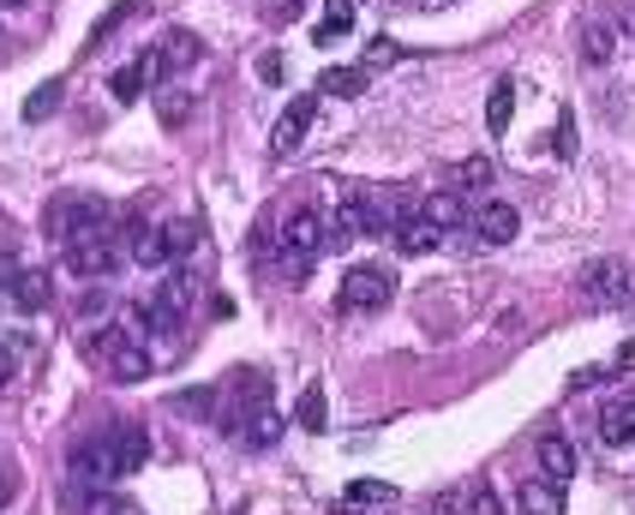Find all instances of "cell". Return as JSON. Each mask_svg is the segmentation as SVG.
<instances>
[{
	"label": "cell",
	"instance_id": "7a4b0ae2",
	"mask_svg": "<svg viewBox=\"0 0 635 515\" xmlns=\"http://www.w3.org/2000/svg\"><path fill=\"white\" fill-rule=\"evenodd\" d=\"M324 253V216L306 204V210H294L288 223H283V270L300 282L306 270H313V258Z\"/></svg>",
	"mask_w": 635,
	"mask_h": 515
},
{
	"label": "cell",
	"instance_id": "4fadbf2b",
	"mask_svg": "<svg viewBox=\"0 0 635 515\" xmlns=\"http://www.w3.org/2000/svg\"><path fill=\"white\" fill-rule=\"evenodd\" d=\"M151 79H156V54H139V61H126V66L109 79V96H114V102H139L144 91H151Z\"/></svg>",
	"mask_w": 635,
	"mask_h": 515
},
{
	"label": "cell",
	"instance_id": "1f68e13d",
	"mask_svg": "<svg viewBox=\"0 0 635 515\" xmlns=\"http://www.w3.org/2000/svg\"><path fill=\"white\" fill-rule=\"evenodd\" d=\"M468 509H474V515H504V504H498V492H492V485H480V492H474V504H468Z\"/></svg>",
	"mask_w": 635,
	"mask_h": 515
},
{
	"label": "cell",
	"instance_id": "ffe728a7",
	"mask_svg": "<svg viewBox=\"0 0 635 515\" xmlns=\"http://www.w3.org/2000/svg\"><path fill=\"white\" fill-rule=\"evenodd\" d=\"M600 437H605V444H617V450H629V444H635V402H617V408H605V420H600Z\"/></svg>",
	"mask_w": 635,
	"mask_h": 515
},
{
	"label": "cell",
	"instance_id": "8d00e7d4",
	"mask_svg": "<svg viewBox=\"0 0 635 515\" xmlns=\"http://www.w3.org/2000/svg\"><path fill=\"white\" fill-rule=\"evenodd\" d=\"M12 492H19V474H12V467H0V509L12 504Z\"/></svg>",
	"mask_w": 635,
	"mask_h": 515
},
{
	"label": "cell",
	"instance_id": "e0dca14e",
	"mask_svg": "<svg viewBox=\"0 0 635 515\" xmlns=\"http://www.w3.org/2000/svg\"><path fill=\"white\" fill-rule=\"evenodd\" d=\"M540 467H545V480H570L575 474V450H570L564 432H545L540 437Z\"/></svg>",
	"mask_w": 635,
	"mask_h": 515
},
{
	"label": "cell",
	"instance_id": "d6986e66",
	"mask_svg": "<svg viewBox=\"0 0 635 515\" xmlns=\"http://www.w3.org/2000/svg\"><path fill=\"white\" fill-rule=\"evenodd\" d=\"M246 432V450H270L276 437H283V420H276V408H253V414L240 420Z\"/></svg>",
	"mask_w": 635,
	"mask_h": 515
},
{
	"label": "cell",
	"instance_id": "cb8c5ba5",
	"mask_svg": "<svg viewBox=\"0 0 635 515\" xmlns=\"http://www.w3.org/2000/svg\"><path fill=\"white\" fill-rule=\"evenodd\" d=\"M510 114H515V84H510V79H498V84H492V96H485V126L504 132V126H510Z\"/></svg>",
	"mask_w": 635,
	"mask_h": 515
},
{
	"label": "cell",
	"instance_id": "9c48e42d",
	"mask_svg": "<svg viewBox=\"0 0 635 515\" xmlns=\"http://www.w3.org/2000/svg\"><path fill=\"white\" fill-rule=\"evenodd\" d=\"M72 474L79 480H91V485H114L121 480V467H114V450H109V437H84L79 450H72Z\"/></svg>",
	"mask_w": 635,
	"mask_h": 515
},
{
	"label": "cell",
	"instance_id": "83f0119b",
	"mask_svg": "<svg viewBox=\"0 0 635 515\" xmlns=\"http://www.w3.org/2000/svg\"><path fill=\"white\" fill-rule=\"evenodd\" d=\"M132 12H144V0H121L114 12H102V19H96V31H91V49H102V42H109L114 31H121V24L132 19Z\"/></svg>",
	"mask_w": 635,
	"mask_h": 515
},
{
	"label": "cell",
	"instance_id": "5bb4252c",
	"mask_svg": "<svg viewBox=\"0 0 635 515\" xmlns=\"http://www.w3.org/2000/svg\"><path fill=\"white\" fill-rule=\"evenodd\" d=\"M624 282H629V276H624V264H617V258H594V264L582 270L587 300H617V293H624Z\"/></svg>",
	"mask_w": 635,
	"mask_h": 515
},
{
	"label": "cell",
	"instance_id": "30bf717a",
	"mask_svg": "<svg viewBox=\"0 0 635 515\" xmlns=\"http://www.w3.org/2000/svg\"><path fill=\"white\" fill-rule=\"evenodd\" d=\"M109 450H114V467H121V480L126 474H139L144 462H151V437H144V425H109Z\"/></svg>",
	"mask_w": 635,
	"mask_h": 515
},
{
	"label": "cell",
	"instance_id": "9a60e30c",
	"mask_svg": "<svg viewBox=\"0 0 635 515\" xmlns=\"http://www.w3.org/2000/svg\"><path fill=\"white\" fill-rule=\"evenodd\" d=\"M515 509L522 515H564V492H557V480H528V485H515Z\"/></svg>",
	"mask_w": 635,
	"mask_h": 515
},
{
	"label": "cell",
	"instance_id": "d4e9b609",
	"mask_svg": "<svg viewBox=\"0 0 635 515\" xmlns=\"http://www.w3.org/2000/svg\"><path fill=\"white\" fill-rule=\"evenodd\" d=\"M156 240H162V258H186L192 246H198V228H192V223H162Z\"/></svg>",
	"mask_w": 635,
	"mask_h": 515
},
{
	"label": "cell",
	"instance_id": "d6a6232c",
	"mask_svg": "<svg viewBox=\"0 0 635 515\" xmlns=\"http://www.w3.org/2000/svg\"><path fill=\"white\" fill-rule=\"evenodd\" d=\"M294 19H300V0H276L270 7V24H294Z\"/></svg>",
	"mask_w": 635,
	"mask_h": 515
},
{
	"label": "cell",
	"instance_id": "603a6c76",
	"mask_svg": "<svg viewBox=\"0 0 635 515\" xmlns=\"http://www.w3.org/2000/svg\"><path fill=\"white\" fill-rule=\"evenodd\" d=\"M216 402H223V384H204V390H186L174 395V414H192V420H211Z\"/></svg>",
	"mask_w": 635,
	"mask_h": 515
},
{
	"label": "cell",
	"instance_id": "3957f363",
	"mask_svg": "<svg viewBox=\"0 0 635 515\" xmlns=\"http://www.w3.org/2000/svg\"><path fill=\"white\" fill-rule=\"evenodd\" d=\"M126 264V240L121 234H79V240H66V270L72 276H114Z\"/></svg>",
	"mask_w": 635,
	"mask_h": 515
},
{
	"label": "cell",
	"instance_id": "ab89813d",
	"mask_svg": "<svg viewBox=\"0 0 635 515\" xmlns=\"http://www.w3.org/2000/svg\"><path fill=\"white\" fill-rule=\"evenodd\" d=\"M413 7H444V0H413Z\"/></svg>",
	"mask_w": 635,
	"mask_h": 515
},
{
	"label": "cell",
	"instance_id": "44dd1931",
	"mask_svg": "<svg viewBox=\"0 0 635 515\" xmlns=\"http://www.w3.org/2000/svg\"><path fill=\"white\" fill-rule=\"evenodd\" d=\"M354 31V0H330L318 19V49H330V42H342Z\"/></svg>",
	"mask_w": 635,
	"mask_h": 515
},
{
	"label": "cell",
	"instance_id": "d590c367",
	"mask_svg": "<svg viewBox=\"0 0 635 515\" xmlns=\"http://www.w3.org/2000/svg\"><path fill=\"white\" fill-rule=\"evenodd\" d=\"M12 372H19V354H12V348H0V390L12 384Z\"/></svg>",
	"mask_w": 635,
	"mask_h": 515
},
{
	"label": "cell",
	"instance_id": "f1b7e54d",
	"mask_svg": "<svg viewBox=\"0 0 635 515\" xmlns=\"http://www.w3.org/2000/svg\"><path fill=\"white\" fill-rule=\"evenodd\" d=\"M186 114H192V96L186 91H162L156 96V121L162 126H186Z\"/></svg>",
	"mask_w": 635,
	"mask_h": 515
},
{
	"label": "cell",
	"instance_id": "484cf974",
	"mask_svg": "<svg viewBox=\"0 0 635 515\" xmlns=\"http://www.w3.org/2000/svg\"><path fill=\"white\" fill-rule=\"evenodd\" d=\"M61 96H66V84H61V79L37 84V91H31V102H24V121H49V114L61 109Z\"/></svg>",
	"mask_w": 635,
	"mask_h": 515
},
{
	"label": "cell",
	"instance_id": "4316f807",
	"mask_svg": "<svg viewBox=\"0 0 635 515\" xmlns=\"http://www.w3.org/2000/svg\"><path fill=\"white\" fill-rule=\"evenodd\" d=\"M294 420H300V432H324V390L306 384L300 402H294Z\"/></svg>",
	"mask_w": 635,
	"mask_h": 515
},
{
	"label": "cell",
	"instance_id": "7c38bea8",
	"mask_svg": "<svg viewBox=\"0 0 635 515\" xmlns=\"http://www.w3.org/2000/svg\"><path fill=\"white\" fill-rule=\"evenodd\" d=\"M151 54H156V79H168V72L204 61V42L192 31H168V37H162V49H151Z\"/></svg>",
	"mask_w": 635,
	"mask_h": 515
},
{
	"label": "cell",
	"instance_id": "e575fe53",
	"mask_svg": "<svg viewBox=\"0 0 635 515\" xmlns=\"http://www.w3.org/2000/svg\"><path fill=\"white\" fill-rule=\"evenodd\" d=\"M258 79H264V84L283 79V54H264V61H258Z\"/></svg>",
	"mask_w": 635,
	"mask_h": 515
},
{
	"label": "cell",
	"instance_id": "f35d334b",
	"mask_svg": "<svg viewBox=\"0 0 635 515\" xmlns=\"http://www.w3.org/2000/svg\"><path fill=\"white\" fill-rule=\"evenodd\" d=\"M0 7H31V0H0Z\"/></svg>",
	"mask_w": 635,
	"mask_h": 515
},
{
	"label": "cell",
	"instance_id": "ac0fdd59",
	"mask_svg": "<svg viewBox=\"0 0 635 515\" xmlns=\"http://www.w3.org/2000/svg\"><path fill=\"white\" fill-rule=\"evenodd\" d=\"M12 306H19V312H42V306H49V276H42V270H19V276H12Z\"/></svg>",
	"mask_w": 635,
	"mask_h": 515
},
{
	"label": "cell",
	"instance_id": "2e32d148",
	"mask_svg": "<svg viewBox=\"0 0 635 515\" xmlns=\"http://www.w3.org/2000/svg\"><path fill=\"white\" fill-rule=\"evenodd\" d=\"M420 216H426V223H432L438 234H455V228L468 223V204H462V193H426Z\"/></svg>",
	"mask_w": 635,
	"mask_h": 515
},
{
	"label": "cell",
	"instance_id": "6da1fadb",
	"mask_svg": "<svg viewBox=\"0 0 635 515\" xmlns=\"http://www.w3.org/2000/svg\"><path fill=\"white\" fill-rule=\"evenodd\" d=\"M84 354L102 360L121 384H139V378H151V354L139 348V336H126V330H114V323H102V330L84 336Z\"/></svg>",
	"mask_w": 635,
	"mask_h": 515
},
{
	"label": "cell",
	"instance_id": "52a82bcc",
	"mask_svg": "<svg viewBox=\"0 0 635 515\" xmlns=\"http://www.w3.org/2000/svg\"><path fill=\"white\" fill-rule=\"evenodd\" d=\"M468 223H474V234L485 246H510L515 234H522V216H515V204L510 198H485L474 216H468Z\"/></svg>",
	"mask_w": 635,
	"mask_h": 515
},
{
	"label": "cell",
	"instance_id": "836d02e7",
	"mask_svg": "<svg viewBox=\"0 0 635 515\" xmlns=\"http://www.w3.org/2000/svg\"><path fill=\"white\" fill-rule=\"evenodd\" d=\"M557 156H575V126H570V114H564V126H557Z\"/></svg>",
	"mask_w": 635,
	"mask_h": 515
},
{
	"label": "cell",
	"instance_id": "8992f818",
	"mask_svg": "<svg viewBox=\"0 0 635 515\" xmlns=\"http://www.w3.org/2000/svg\"><path fill=\"white\" fill-rule=\"evenodd\" d=\"M390 246H396L402 258H426V253H438V246H444V234L426 223L420 204H413V210H402V216L390 223Z\"/></svg>",
	"mask_w": 635,
	"mask_h": 515
},
{
	"label": "cell",
	"instance_id": "7402d4cb",
	"mask_svg": "<svg viewBox=\"0 0 635 515\" xmlns=\"http://www.w3.org/2000/svg\"><path fill=\"white\" fill-rule=\"evenodd\" d=\"M366 91V66H330L318 79V96H360Z\"/></svg>",
	"mask_w": 635,
	"mask_h": 515
},
{
	"label": "cell",
	"instance_id": "277c9868",
	"mask_svg": "<svg viewBox=\"0 0 635 515\" xmlns=\"http://www.w3.org/2000/svg\"><path fill=\"white\" fill-rule=\"evenodd\" d=\"M390 293H396V276L383 264H354L342 276V312H378V306H390Z\"/></svg>",
	"mask_w": 635,
	"mask_h": 515
},
{
	"label": "cell",
	"instance_id": "5b68a950",
	"mask_svg": "<svg viewBox=\"0 0 635 515\" xmlns=\"http://www.w3.org/2000/svg\"><path fill=\"white\" fill-rule=\"evenodd\" d=\"M49 228H54V240L102 234V228H109V204H102V198H66V204H54V210H49Z\"/></svg>",
	"mask_w": 635,
	"mask_h": 515
},
{
	"label": "cell",
	"instance_id": "8fae6325",
	"mask_svg": "<svg viewBox=\"0 0 635 515\" xmlns=\"http://www.w3.org/2000/svg\"><path fill=\"white\" fill-rule=\"evenodd\" d=\"M575 49H582V66H612V54H617V31L600 19V12H587L582 31H575Z\"/></svg>",
	"mask_w": 635,
	"mask_h": 515
},
{
	"label": "cell",
	"instance_id": "4dcf8cb0",
	"mask_svg": "<svg viewBox=\"0 0 635 515\" xmlns=\"http://www.w3.org/2000/svg\"><path fill=\"white\" fill-rule=\"evenodd\" d=\"M485 181H492V162H485V156L462 162V186H485Z\"/></svg>",
	"mask_w": 635,
	"mask_h": 515
},
{
	"label": "cell",
	"instance_id": "ba28073f",
	"mask_svg": "<svg viewBox=\"0 0 635 515\" xmlns=\"http://www.w3.org/2000/svg\"><path fill=\"white\" fill-rule=\"evenodd\" d=\"M313 121H318V96H294L288 109H283V121H276V132H270V151L276 156H294Z\"/></svg>",
	"mask_w": 635,
	"mask_h": 515
},
{
	"label": "cell",
	"instance_id": "f546056e",
	"mask_svg": "<svg viewBox=\"0 0 635 515\" xmlns=\"http://www.w3.org/2000/svg\"><path fill=\"white\" fill-rule=\"evenodd\" d=\"M348 504H396V492H390V485H378V480H354Z\"/></svg>",
	"mask_w": 635,
	"mask_h": 515
},
{
	"label": "cell",
	"instance_id": "74e56055",
	"mask_svg": "<svg viewBox=\"0 0 635 515\" xmlns=\"http://www.w3.org/2000/svg\"><path fill=\"white\" fill-rule=\"evenodd\" d=\"M396 61V42H372V66H390Z\"/></svg>",
	"mask_w": 635,
	"mask_h": 515
}]
</instances>
